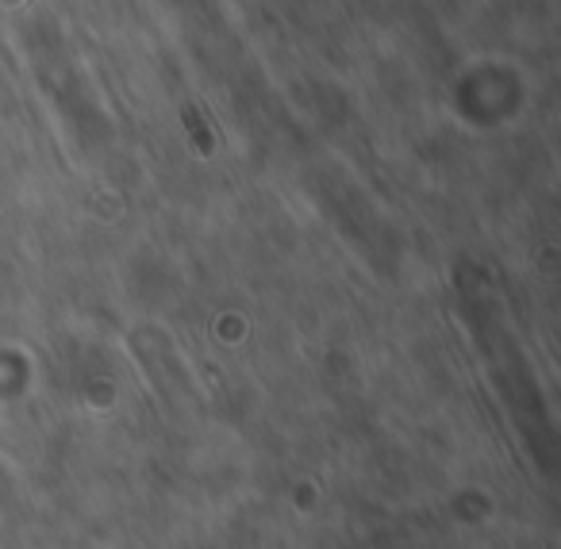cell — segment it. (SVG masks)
Here are the masks:
<instances>
[{"mask_svg": "<svg viewBox=\"0 0 561 549\" xmlns=\"http://www.w3.org/2000/svg\"><path fill=\"white\" fill-rule=\"evenodd\" d=\"M185 124H188V127H196V112H193V108H185ZM196 142H201V150H208V147H211L208 135H204V131H196Z\"/></svg>", "mask_w": 561, "mask_h": 549, "instance_id": "obj_1", "label": "cell"}]
</instances>
